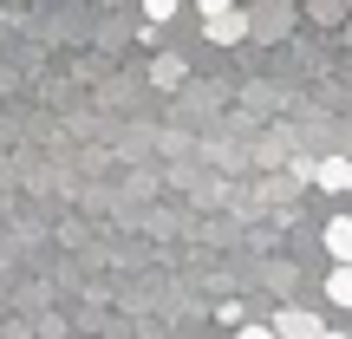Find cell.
<instances>
[{"instance_id": "obj_1", "label": "cell", "mask_w": 352, "mask_h": 339, "mask_svg": "<svg viewBox=\"0 0 352 339\" xmlns=\"http://www.w3.org/2000/svg\"><path fill=\"white\" fill-rule=\"evenodd\" d=\"M274 333H280V339H320L327 327H320L307 307H287V314H274Z\"/></svg>"}, {"instance_id": "obj_3", "label": "cell", "mask_w": 352, "mask_h": 339, "mask_svg": "<svg viewBox=\"0 0 352 339\" xmlns=\"http://www.w3.org/2000/svg\"><path fill=\"white\" fill-rule=\"evenodd\" d=\"M327 254L333 261H352V215H333L327 222Z\"/></svg>"}, {"instance_id": "obj_7", "label": "cell", "mask_w": 352, "mask_h": 339, "mask_svg": "<svg viewBox=\"0 0 352 339\" xmlns=\"http://www.w3.org/2000/svg\"><path fill=\"white\" fill-rule=\"evenodd\" d=\"M176 7L183 0H144V20H176Z\"/></svg>"}, {"instance_id": "obj_9", "label": "cell", "mask_w": 352, "mask_h": 339, "mask_svg": "<svg viewBox=\"0 0 352 339\" xmlns=\"http://www.w3.org/2000/svg\"><path fill=\"white\" fill-rule=\"evenodd\" d=\"M235 339H280V333H274V327H241Z\"/></svg>"}, {"instance_id": "obj_4", "label": "cell", "mask_w": 352, "mask_h": 339, "mask_svg": "<svg viewBox=\"0 0 352 339\" xmlns=\"http://www.w3.org/2000/svg\"><path fill=\"white\" fill-rule=\"evenodd\" d=\"M314 183L320 189H352V164L346 157H327V164H314Z\"/></svg>"}, {"instance_id": "obj_8", "label": "cell", "mask_w": 352, "mask_h": 339, "mask_svg": "<svg viewBox=\"0 0 352 339\" xmlns=\"http://www.w3.org/2000/svg\"><path fill=\"white\" fill-rule=\"evenodd\" d=\"M202 7V20H215V13H235V0H196Z\"/></svg>"}, {"instance_id": "obj_10", "label": "cell", "mask_w": 352, "mask_h": 339, "mask_svg": "<svg viewBox=\"0 0 352 339\" xmlns=\"http://www.w3.org/2000/svg\"><path fill=\"white\" fill-rule=\"evenodd\" d=\"M320 339H346V333H320Z\"/></svg>"}, {"instance_id": "obj_2", "label": "cell", "mask_w": 352, "mask_h": 339, "mask_svg": "<svg viewBox=\"0 0 352 339\" xmlns=\"http://www.w3.org/2000/svg\"><path fill=\"white\" fill-rule=\"evenodd\" d=\"M202 33L215 39V46H235V39H248V13H215V20H202Z\"/></svg>"}, {"instance_id": "obj_5", "label": "cell", "mask_w": 352, "mask_h": 339, "mask_svg": "<svg viewBox=\"0 0 352 339\" xmlns=\"http://www.w3.org/2000/svg\"><path fill=\"white\" fill-rule=\"evenodd\" d=\"M327 300H333V307H352V261H333V274H327Z\"/></svg>"}, {"instance_id": "obj_6", "label": "cell", "mask_w": 352, "mask_h": 339, "mask_svg": "<svg viewBox=\"0 0 352 339\" xmlns=\"http://www.w3.org/2000/svg\"><path fill=\"white\" fill-rule=\"evenodd\" d=\"M183 72H189L183 59H157V72H151V78H157V85H176V78H183Z\"/></svg>"}]
</instances>
